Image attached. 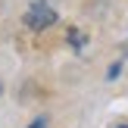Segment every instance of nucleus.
<instances>
[{
	"mask_svg": "<svg viewBox=\"0 0 128 128\" xmlns=\"http://www.w3.org/2000/svg\"><path fill=\"white\" fill-rule=\"evenodd\" d=\"M53 22H56V12H53V6L44 3V0L31 3L28 12H25V25H28L31 31H44V28H50Z\"/></svg>",
	"mask_w": 128,
	"mask_h": 128,
	"instance_id": "1",
	"label": "nucleus"
},
{
	"mask_svg": "<svg viewBox=\"0 0 128 128\" xmlns=\"http://www.w3.org/2000/svg\"><path fill=\"white\" fill-rule=\"evenodd\" d=\"M69 41H72V47H81V44H84V34H81V31H69Z\"/></svg>",
	"mask_w": 128,
	"mask_h": 128,
	"instance_id": "2",
	"label": "nucleus"
},
{
	"mask_svg": "<svg viewBox=\"0 0 128 128\" xmlns=\"http://www.w3.org/2000/svg\"><path fill=\"white\" fill-rule=\"evenodd\" d=\"M28 128H47V119H44V116H41V119H34V122H31Z\"/></svg>",
	"mask_w": 128,
	"mask_h": 128,
	"instance_id": "3",
	"label": "nucleus"
},
{
	"mask_svg": "<svg viewBox=\"0 0 128 128\" xmlns=\"http://www.w3.org/2000/svg\"><path fill=\"white\" fill-rule=\"evenodd\" d=\"M116 128H128V125H116Z\"/></svg>",
	"mask_w": 128,
	"mask_h": 128,
	"instance_id": "4",
	"label": "nucleus"
}]
</instances>
